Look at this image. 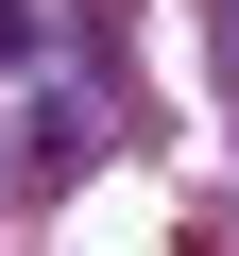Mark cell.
<instances>
[{"mask_svg":"<svg viewBox=\"0 0 239 256\" xmlns=\"http://www.w3.org/2000/svg\"><path fill=\"white\" fill-rule=\"evenodd\" d=\"M52 52V18H34V0H0V68H34Z\"/></svg>","mask_w":239,"mask_h":256,"instance_id":"6da1fadb","label":"cell"}]
</instances>
